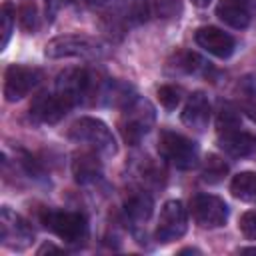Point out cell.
<instances>
[{"mask_svg":"<svg viewBox=\"0 0 256 256\" xmlns=\"http://www.w3.org/2000/svg\"><path fill=\"white\" fill-rule=\"evenodd\" d=\"M68 136L74 140V142H80V144H86L90 150L102 154V156H112L116 154V140H114V134L112 130L98 118H92V116H82L78 118L70 130H68Z\"/></svg>","mask_w":256,"mask_h":256,"instance_id":"1","label":"cell"},{"mask_svg":"<svg viewBox=\"0 0 256 256\" xmlns=\"http://www.w3.org/2000/svg\"><path fill=\"white\" fill-rule=\"evenodd\" d=\"M154 124V108L148 100L132 96L124 106H122V116H120V132L122 138L128 144H138V140L152 128Z\"/></svg>","mask_w":256,"mask_h":256,"instance_id":"2","label":"cell"},{"mask_svg":"<svg viewBox=\"0 0 256 256\" xmlns=\"http://www.w3.org/2000/svg\"><path fill=\"white\" fill-rule=\"evenodd\" d=\"M158 152L160 156L180 170H190L198 164V146L194 140L184 134L162 130L158 136Z\"/></svg>","mask_w":256,"mask_h":256,"instance_id":"3","label":"cell"},{"mask_svg":"<svg viewBox=\"0 0 256 256\" xmlns=\"http://www.w3.org/2000/svg\"><path fill=\"white\" fill-rule=\"evenodd\" d=\"M42 224L46 230H50L68 244H80L88 238V222L80 212L46 210L42 214Z\"/></svg>","mask_w":256,"mask_h":256,"instance_id":"4","label":"cell"},{"mask_svg":"<svg viewBox=\"0 0 256 256\" xmlns=\"http://www.w3.org/2000/svg\"><path fill=\"white\" fill-rule=\"evenodd\" d=\"M44 54L48 58H94L102 54V46L90 36L64 34L52 38L46 44Z\"/></svg>","mask_w":256,"mask_h":256,"instance_id":"5","label":"cell"},{"mask_svg":"<svg viewBox=\"0 0 256 256\" xmlns=\"http://www.w3.org/2000/svg\"><path fill=\"white\" fill-rule=\"evenodd\" d=\"M42 80V72L32 66H22V64H10L4 72V100L6 102H18L24 96L30 94Z\"/></svg>","mask_w":256,"mask_h":256,"instance_id":"6","label":"cell"},{"mask_svg":"<svg viewBox=\"0 0 256 256\" xmlns=\"http://www.w3.org/2000/svg\"><path fill=\"white\" fill-rule=\"evenodd\" d=\"M188 230V214L180 200H168L164 202L158 224H156V240L160 244H170L178 238H182Z\"/></svg>","mask_w":256,"mask_h":256,"instance_id":"7","label":"cell"},{"mask_svg":"<svg viewBox=\"0 0 256 256\" xmlns=\"http://www.w3.org/2000/svg\"><path fill=\"white\" fill-rule=\"evenodd\" d=\"M0 240L10 250H26L34 242V230L20 214L10 210L8 206H2V210H0Z\"/></svg>","mask_w":256,"mask_h":256,"instance_id":"8","label":"cell"},{"mask_svg":"<svg viewBox=\"0 0 256 256\" xmlns=\"http://www.w3.org/2000/svg\"><path fill=\"white\" fill-rule=\"evenodd\" d=\"M190 214L200 228H220L228 220V206L214 194H196L190 200Z\"/></svg>","mask_w":256,"mask_h":256,"instance_id":"9","label":"cell"},{"mask_svg":"<svg viewBox=\"0 0 256 256\" xmlns=\"http://www.w3.org/2000/svg\"><path fill=\"white\" fill-rule=\"evenodd\" d=\"M96 90V82L92 74L84 68H68L58 74L56 78V92L68 98L74 106L84 102L92 92Z\"/></svg>","mask_w":256,"mask_h":256,"instance_id":"10","label":"cell"},{"mask_svg":"<svg viewBox=\"0 0 256 256\" xmlns=\"http://www.w3.org/2000/svg\"><path fill=\"white\" fill-rule=\"evenodd\" d=\"M74 108V104L64 98L58 92L52 94H38L30 106V114L44 124H56L58 120H62L70 110Z\"/></svg>","mask_w":256,"mask_h":256,"instance_id":"11","label":"cell"},{"mask_svg":"<svg viewBox=\"0 0 256 256\" xmlns=\"http://www.w3.org/2000/svg\"><path fill=\"white\" fill-rule=\"evenodd\" d=\"M216 16L230 28L244 30L256 16V0H220Z\"/></svg>","mask_w":256,"mask_h":256,"instance_id":"12","label":"cell"},{"mask_svg":"<svg viewBox=\"0 0 256 256\" xmlns=\"http://www.w3.org/2000/svg\"><path fill=\"white\" fill-rule=\"evenodd\" d=\"M194 40L202 50H206L208 54H212L216 58H230L234 54V48H236L234 38L216 26L198 28L194 34Z\"/></svg>","mask_w":256,"mask_h":256,"instance_id":"13","label":"cell"},{"mask_svg":"<svg viewBox=\"0 0 256 256\" xmlns=\"http://www.w3.org/2000/svg\"><path fill=\"white\" fill-rule=\"evenodd\" d=\"M218 146L232 158H256V136L240 128L220 132Z\"/></svg>","mask_w":256,"mask_h":256,"instance_id":"14","label":"cell"},{"mask_svg":"<svg viewBox=\"0 0 256 256\" xmlns=\"http://www.w3.org/2000/svg\"><path fill=\"white\" fill-rule=\"evenodd\" d=\"M210 122V102L204 92H192L184 104L182 110V124L196 130L204 132Z\"/></svg>","mask_w":256,"mask_h":256,"instance_id":"15","label":"cell"},{"mask_svg":"<svg viewBox=\"0 0 256 256\" xmlns=\"http://www.w3.org/2000/svg\"><path fill=\"white\" fill-rule=\"evenodd\" d=\"M72 174L76 178V182L80 184H88L94 182L96 178H100L102 174V164L98 160V152H80L74 156L72 160Z\"/></svg>","mask_w":256,"mask_h":256,"instance_id":"16","label":"cell"},{"mask_svg":"<svg viewBox=\"0 0 256 256\" xmlns=\"http://www.w3.org/2000/svg\"><path fill=\"white\" fill-rule=\"evenodd\" d=\"M152 208H154V202L146 192H134L124 202V210H126L128 218H132L136 222L148 220L152 214Z\"/></svg>","mask_w":256,"mask_h":256,"instance_id":"17","label":"cell"},{"mask_svg":"<svg viewBox=\"0 0 256 256\" xmlns=\"http://www.w3.org/2000/svg\"><path fill=\"white\" fill-rule=\"evenodd\" d=\"M230 192L242 202H256V174L240 172L230 182Z\"/></svg>","mask_w":256,"mask_h":256,"instance_id":"18","label":"cell"},{"mask_svg":"<svg viewBox=\"0 0 256 256\" xmlns=\"http://www.w3.org/2000/svg\"><path fill=\"white\" fill-rule=\"evenodd\" d=\"M202 66H204L202 58L194 52H178L174 54V60L168 62V68H174V72H182V74H194Z\"/></svg>","mask_w":256,"mask_h":256,"instance_id":"19","label":"cell"},{"mask_svg":"<svg viewBox=\"0 0 256 256\" xmlns=\"http://www.w3.org/2000/svg\"><path fill=\"white\" fill-rule=\"evenodd\" d=\"M226 172H228V164L220 156L210 154L204 160V166H202V180L208 182V184H216L226 176Z\"/></svg>","mask_w":256,"mask_h":256,"instance_id":"20","label":"cell"},{"mask_svg":"<svg viewBox=\"0 0 256 256\" xmlns=\"http://www.w3.org/2000/svg\"><path fill=\"white\" fill-rule=\"evenodd\" d=\"M0 20H2V48H6L8 42H10L12 30H14V20H16V12H14V6L10 2H4L2 4Z\"/></svg>","mask_w":256,"mask_h":256,"instance_id":"21","label":"cell"},{"mask_svg":"<svg viewBox=\"0 0 256 256\" xmlns=\"http://www.w3.org/2000/svg\"><path fill=\"white\" fill-rule=\"evenodd\" d=\"M156 96H158L160 104H162L166 110H174V108L180 104V100H182V92H180V88H176V86H172V84H164V86H160L158 92H156Z\"/></svg>","mask_w":256,"mask_h":256,"instance_id":"22","label":"cell"},{"mask_svg":"<svg viewBox=\"0 0 256 256\" xmlns=\"http://www.w3.org/2000/svg\"><path fill=\"white\" fill-rule=\"evenodd\" d=\"M218 134L220 132H228V130H234V128H240V116L232 110V108H222L220 114H218Z\"/></svg>","mask_w":256,"mask_h":256,"instance_id":"23","label":"cell"},{"mask_svg":"<svg viewBox=\"0 0 256 256\" xmlns=\"http://www.w3.org/2000/svg\"><path fill=\"white\" fill-rule=\"evenodd\" d=\"M18 20H20V26L24 32H34L38 28V18H36V10L32 4H24L18 12Z\"/></svg>","mask_w":256,"mask_h":256,"instance_id":"24","label":"cell"},{"mask_svg":"<svg viewBox=\"0 0 256 256\" xmlns=\"http://www.w3.org/2000/svg\"><path fill=\"white\" fill-rule=\"evenodd\" d=\"M240 230L248 240H256V210H248L240 216Z\"/></svg>","mask_w":256,"mask_h":256,"instance_id":"25","label":"cell"},{"mask_svg":"<svg viewBox=\"0 0 256 256\" xmlns=\"http://www.w3.org/2000/svg\"><path fill=\"white\" fill-rule=\"evenodd\" d=\"M156 12L158 16L172 18L180 12V2L178 0H156Z\"/></svg>","mask_w":256,"mask_h":256,"instance_id":"26","label":"cell"},{"mask_svg":"<svg viewBox=\"0 0 256 256\" xmlns=\"http://www.w3.org/2000/svg\"><path fill=\"white\" fill-rule=\"evenodd\" d=\"M60 8V0H44V14H46V20L52 22L56 12Z\"/></svg>","mask_w":256,"mask_h":256,"instance_id":"27","label":"cell"},{"mask_svg":"<svg viewBox=\"0 0 256 256\" xmlns=\"http://www.w3.org/2000/svg\"><path fill=\"white\" fill-rule=\"evenodd\" d=\"M60 248H56V246H52V244H44L40 250H38V254H44V252H58Z\"/></svg>","mask_w":256,"mask_h":256,"instance_id":"28","label":"cell"},{"mask_svg":"<svg viewBox=\"0 0 256 256\" xmlns=\"http://www.w3.org/2000/svg\"><path fill=\"white\" fill-rule=\"evenodd\" d=\"M190 2H192L194 6H198V8H206V6H208L212 0H190Z\"/></svg>","mask_w":256,"mask_h":256,"instance_id":"29","label":"cell"},{"mask_svg":"<svg viewBox=\"0 0 256 256\" xmlns=\"http://www.w3.org/2000/svg\"><path fill=\"white\" fill-rule=\"evenodd\" d=\"M240 254H256V246H252V248H242Z\"/></svg>","mask_w":256,"mask_h":256,"instance_id":"30","label":"cell"}]
</instances>
